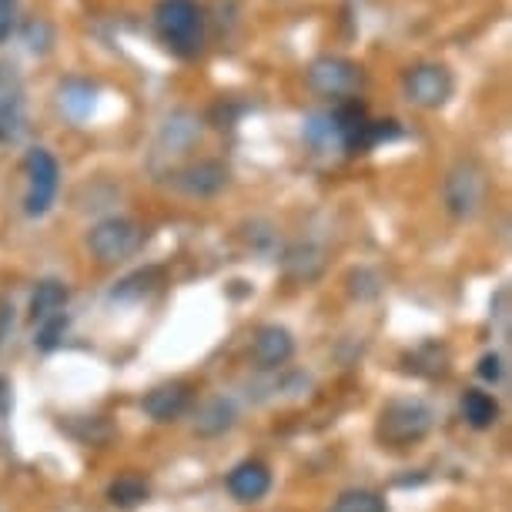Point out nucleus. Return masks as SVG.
Returning <instances> with one entry per match:
<instances>
[{
    "mask_svg": "<svg viewBox=\"0 0 512 512\" xmlns=\"http://www.w3.org/2000/svg\"><path fill=\"white\" fill-rule=\"evenodd\" d=\"M154 34L175 57H198L205 51V11L198 0H158L154 4Z\"/></svg>",
    "mask_w": 512,
    "mask_h": 512,
    "instance_id": "nucleus-1",
    "label": "nucleus"
},
{
    "mask_svg": "<svg viewBox=\"0 0 512 512\" xmlns=\"http://www.w3.org/2000/svg\"><path fill=\"white\" fill-rule=\"evenodd\" d=\"M432 425H436V415L422 399H392L379 412L375 439L382 449H409L429 436Z\"/></svg>",
    "mask_w": 512,
    "mask_h": 512,
    "instance_id": "nucleus-2",
    "label": "nucleus"
},
{
    "mask_svg": "<svg viewBox=\"0 0 512 512\" xmlns=\"http://www.w3.org/2000/svg\"><path fill=\"white\" fill-rule=\"evenodd\" d=\"M148 241V231H144L138 221L131 218H104L91 228L88 235V251L98 258L101 265H121L134 258Z\"/></svg>",
    "mask_w": 512,
    "mask_h": 512,
    "instance_id": "nucleus-3",
    "label": "nucleus"
},
{
    "mask_svg": "<svg viewBox=\"0 0 512 512\" xmlns=\"http://www.w3.org/2000/svg\"><path fill=\"white\" fill-rule=\"evenodd\" d=\"M442 201L452 218L469 221L479 215L482 201H486V171L476 161H459L449 168L446 185H442Z\"/></svg>",
    "mask_w": 512,
    "mask_h": 512,
    "instance_id": "nucleus-4",
    "label": "nucleus"
},
{
    "mask_svg": "<svg viewBox=\"0 0 512 512\" xmlns=\"http://www.w3.org/2000/svg\"><path fill=\"white\" fill-rule=\"evenodd\" d=\"M24 175H27V195L24 211L31 218H44L51 211L57 188H61V164L47 148H31L24 158Z\"/></svg>",
    "mask_w": 512,
    "mask_h": 512,
    "instance_id": "nucleus-5",
    "label": "nucleus"
},
{
    "mask_svg": "<svg viewBox=\"0 0 512 512\" xmlns=\"http://www.w3.org/2000/svg\"><path fill=\"white\" fill-rule=\"evenodd\" d=\"M452 88H456V81H452V71L446 64H415L409 71L402 74V94L405 101L415 104V108H425V111H436L442 108L449 98H452Z\"/></svg>",
    "mask_w": 512,
    "mask_h": 512,
    "instance_id": "nucleus-6",
    "label": "nucleus"
},
{
    "mask_svg": "<svg viewBox=\"0 0 512 512\" xmlns=\"http://www.w3.org/2000/svg\"><path fill=\"white\" fill-rule=\"evenodd\" d=\"M308 84L312 91L325 94V98L349 101L365 88V71L349 57H318L308 67Z\"/></svg>",
    "mask_w": 512,
    "mask_h": 512,
    "instance_id": "nucleus-7",
    "label": "nucleus"
},
{
    "mask_svg": "<svg viewBox=\"0 0 512 512\" xmlns=\"http://www.w3.org/2000/svg\"><path fill=\"white\" fill-rule=\"evenodd\" d=\"M228 178H231V171L221 161H195L175 171L171 185L188 198H215L218 191L228 188Z\"/></svg>",
    "mask_w": 512,
    "mask_h": 512,
    "instance_id": "nucleus-8",
    "label": "nucleus"
},
{
    "mask_svg": "<svg viewBox=\"0 0 512 512\" xmlns=\"http://www.w3.org/2000/svg\"><path fill=\"white\" fill-rule=\"evenodd\" d=\"M295 355V338L282 325H262L251 338V362L262 372H275L282 365L292 362Z\"/></svg>",
    "mask_w": 512,
    "mask_h": 512,
    "instance_id": "nucleus-9",
    "label": "nucleus"
},
{
    "mask_svg": "<svg viewBox=\"0 0 512 512\" xmlns=\"http://www.w3.org/2000/svg\"><path fill=\"white\" fill-rule=\"evenodd\" d=\"M27 131V114H24V94L14 74H7V67H0V144H17Z\"/></svg>",
    "mask_w": 512,
    "mask_h": 512,
    "instance_id": "nucleus-10",
    "label": "nucleus"
},
{
    "mask_svg": "<svg viewBox=\"0 0 512 512\" xmlns=\"http://www.w3.org/2000/svg\"><path fill=\"white\" fill-rule=\"evenodd\" d=\"M225 486L238 502H262L272 489V469L262 459H245L228 472Z\"/></svg>",
    "mask_w": 512,
    "mask_h": 512,
    "instance_id": "nucleus-11",
    "label": "nucleus"
},
{
    "mask_svg": "<svg viewBox=\"0 0 512 512\" xmlns=\"http://www.w3.org/2000/svg\"><path fill=\"white\" fill-rule=\"evenodd\" d=\"M141 409L151 415L154 422H175L191 409V385L188 382H168L151 389L141 399Z\"/></svg>",
    "mask_w": 512,
    "mask_h": 512,
    "instance_id": "nucleus-12",
    "label": "nucleus"
},
{
    "mask_svg": "<svg viewBox=\"0 0 512 512\" xmlns=\"http://www.w3.org/2000/svg\"><path fill=\"white\" fill-rule=\"evenodd\" d=\"M57 104L71 121H84L91 118L94 104H98V88L91 81H81V77H71L57 88Z\"/></svg>",
    "mask_w": 512,
    "mask_h": 512,
    "instance_id": "nucleus-13",
    "label": "nucleus"
},
{
    "mask_svg": "<svg viewBox=\"0 0 512 512\" xmlns=\"http://www.w3.org/2000/svg\"><path fill=\"white\" fill-rule=\"evenodd\" d=\"M67 298H71V292H67V285L61 282V278H44V282H37L34 295H31V318H34V325L44 322V318L57 315V312H64Z\"/></svg>",
    "mask_w": 512,
    "mask_h": 512,
    "instance_id": "nucleus-14",
    "label": "nucleus"
},
{
    "mask_svg": "<svg viewBox=\"0 0 512 512\" xmlns=\"http://www.w3.org/2000/svg\"><path fill=\"white\" fill-rule=\"evenodd\" d=\"M235 425V405L231 399H208L195 415V432L205 439H215Z\"/></svg>",
    "mask_w": 512,
    "mask_h": 512,
    "instance_id": "nucleus-15",
    "label": "nucleus"
},
{
    "mask_svg": "<svg viewBox=\"0 0 512 512\" xmlns=\"http://www.w3.org/2000/svg\"><path fill=\"white\" fill-rule=\"evenodd\" d=\"M462 415L472 429H492L499 422V402L496 395L482 392V389H469L462 395Z\"/></svg>",
    "mask_w": 512,
    "mask_h": 512,
    "instance_id": "nucleus-16",
    "label": "nucleus"
},
{
    "mask_svg": "<svg viewBox=\"0 0 512 512\" xmlns=\"http://www.w3.org/2000/svg\"><path fill=\"white\" fill-rule=\"evenodd\" d=\"M322 268H325L322 251L312 245H295L285 251V272L295 282H312V278L322 275Z\"/></svg>",
    "mask_w": 512,
    "mask_h": 512,
    "instance_id": "nucleus-17",
    "label": "nucleus"
},
{
    "mask_svg": "<svg viewBox=\"0 0 512 512\" xmlns=\"http://www.w3.org/2000/svg\"><path fill=\"white\" fill-rule=\"evenodd\" d=\"M151 499V486L144 482L141 476H134V472H128V476H118L108 486V502L118 509H134L141 506V502Z\"/></svg>",
    "mask_w": 512,
    "mask_h": 512,
    "instance_id": "nucleus-18",
    "label": "nucleus"
},
{
    "mask_svg": "<svg viewBox=\"0 0 512 512\" xmlns=\"http://www.w3.org/2000/svg\"><path fill=\"white\" fill-rule=\"evenodd\" d=\"M161 282H164L161 268H144V272H134V275L124 278V282H118V288L111 292V298H121V302H138V298H148Z\"/></svg>",
    "mask_w": 512,
    "mask_h": 512,
    "instance_id": "nucleus-19",
    "label": "nucleus"
},
{
    "mask_svg": "<svg viewBox=\"0 0 512 512\" xmlns=\"http://www.w3.org/2000/svg\"><path fill=\"white\" fill-rule=\"evenodd\" d=\"M328 512H389V506L372 489H349L328 506Z\"/></svg>",
    "mask_w": 512,
    "mask_h": 512,
    "instance_id": "nucleus-20",
    "label": "nucleus"
},
{
    "mask_svg": "<svg viewBox=\"0 0 512 512\" xmlns=\"http://www.w3.org/2000/svg\"><path fill=\"white\" fill-rule=\"evenodd\" d=\"M161 138L168 141L175 151H181V148H188V144H195L198 124H195V118H191V114H175V118H168V124H164Z\"/></svg>",
    "mask_w": 512,
    "mask_h": 512,
    "instance_id": "nucleus-21",
    "label": "nucleus"
},
{
    "mask_svg": "<svg viewBox=\"0 0 512 512\" xmlns=\"http://www.w3.org/2000/svg\"><path fill=\"white\" fill-rule=\"evenodd\" d=\"M67 325H71V318H67V312H57L51 318H44V322H37V338L34 345L41 352H54L57 345H61V338L67 332Z\"/></svg>",
    "mask_w": 512,
    "mask_h": 512,
    "instance_id": "nucleus-22",
    "label": "nucleus"
},
{
    "mask_svg": "<svg viewBox=\"0 0 512 512\" xmlns=\"http://www.w3.org/2000/svg\"><path fill=\"white\" fill-rule=\"evenodd\" d=\"M24 44L31 47L34 54H44V51H51V44H54V27L47 24V21H27L24 24Z\"/></svg>",
    "mask_w": 512,
    "mask_h": 512,
    "instance_id": "nucleus-23",
    "label": "nucleus"
},
{
    "mask_svg": "<svg viewBox=\"0 0 512 512\" xmlns=\"http://www.w3.org/2000/svg\"><path fill=\"white\" fill-rule=\"evenodd\" d=\"M479 379H486V382H492V385H496L499 379H502V375H506V362H502V355L499 352H486V355H482V359H479Z\"/></svg>",
    "mask_w": 512,
    "mask_h": 512,
    "instance_id": "nucleus-24",
    "label": "nucleus"
},
{
    "mask_svg": "<svg viewBox=\"0 0 512 512\" xmlns=\"http://www.w3.org/2000/svg\"><path fill=\"white\" fill-rule=\"evenodd\" d=\"M14 24H17V7L14 4H0V44L11 37Z\"/></svg>",
    "mask_w": 512,
    "mask_h": 512,
    "instance_id": "nucleus-25",
    "label": "nucleus"
},
{
    "mask_svg": "<svg viewBox=\"0 0 512 512\" xmlns=\"http://www.w3.org/2000/svg\"><path fill=\"white\" fill-rule=\"evenodd\" d=\"M14 332V305L7 298H0V342Z\"/></svg>",
    "mask_w": 512,
    "mask_h": 512,
    "instance_id": "nucleus-26",
    "label": "nucleus"
},
{
    "mask_svg": "<svg viewBox=\"0 0 512 512\" xmlns=\"http://www.w3.org/2000/svg\"><path fill=\"white\" fill-rule=\"evenodd\" d=\"M11 405H14L11 382H7V379H0V415H7V412H11Z\"/></svg>",
    "mask_w": 512,
    "mask_h": 512,
    "instance_id": "nucleus-27",
    "label": "nucleus"
},
{
    "mask_svg": "<svg viewBox=\"0 0 512 512\" xmlns=\"http://www.w3.org/2000/svg\"><path fill=\"white\" fill-rule=\"evenodd\" d=\"M0 4H14V0H0Z\"/></svg>",
    "mask_w": 512,
    "mask_h": 512,
    "instance_id": "nucleus-28",
    "label": "nucleus"
}]
</instances>
